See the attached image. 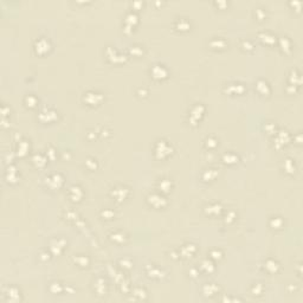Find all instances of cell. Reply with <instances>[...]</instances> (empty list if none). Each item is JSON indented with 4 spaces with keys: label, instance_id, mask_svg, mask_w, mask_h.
Returning <instances> with one entry per match:
<instances>
[{
    "label": "cell",
    "instance_id": "obj_2",
    "mask_svg": "<svg viewBox=\"0 0 303 303\" xmlns=\"http://www.w3.org/2000/svg\"><path fill=\"white\" fill-rule=\"evenodd\" d=\"M156 69L159 70V72L158 73H153V75H154V77H156V78H162V77H166L167 72H166V70L164 69V68H160V65H156Z\"/></svg>",
    "mask_w": 303,
    "mask_h": 303
},
{
    "label": "cell",
    "instance_id": "obj_1",
    "mask_svg": "<svg viewBox=\"0 0 303 303\" xmlns=\"http://www.w3.org/2000/svg\"><path fill=\"white\" fill-rule=\"evenodd\" d=\"M47 49H49V43L46 40L40 39L39 42H37V45H36L37 52H45V51H47Z\"/></svg>",
    "mask_w": 303,
    "mask_h": 303
}]
</instances>
